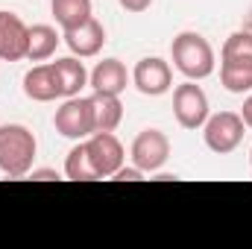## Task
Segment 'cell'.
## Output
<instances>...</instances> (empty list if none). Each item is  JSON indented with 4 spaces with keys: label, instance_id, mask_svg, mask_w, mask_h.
I'll list each match as a JSON object with an SVG mask.
<instances>
[{
    "label": "cell",
    "instance_id": "cell-1",
    "mask_svg": "<svg viewBox=\"0 0 252 249\" xmlns=\"http://www.w3.org/2000/svg\"><path fill=\"white\" fill-rule=\"evenodd\" d=\"M220 82L229 94L252 91V30H238L223 41Z\"/></svg>",
    "mask_w": 252,
    "mask_h": 249
},
{
    "label": "cell",
    "instance_id": "cell-2",
    "mask_svg": "<svg viewBox=\"0 0 252 249\" xmlns=\"http://www.w3.org/2000/svg\"><path fill=\"white\" fill-rule=\"evenodd\" d=\"M35 153H38V141L27 126H0V173L3 176H9V179L30 176V170L35 164Z\"/></svg>",
    "mask_w": 252,
    "mask_h": 249
},
{
    "label": "cell",
    "instance_id": "cell-3",
    "mask_svg": "<svg viewBox=\"0 0 252 249\" xmlns=\"http://www.w3.org/2000/svg\"><path fill=\"white\" fill-rule=\"evenodd\" d=\"M170 56H173V67L185 76V79H205L214 73V47L205 35L193 32V30H185L173 38L170 44Z\"/></svg>",
    "mask_w": 252,
    "mask_h": 249
},
{
    "label": "cell",
    "instance_id": "cell-4",
    "mask_svg": "<svg viewBox=\"0 0 252 249\" xmlns=\"http://www.w3.org/2000/svg\"><path fill=\"white\" fill-rule=\"evenodd\" d=\"M244 135H247V124L238 112H217V115H208V121L202 124V141L217 156L235 153Z\"/></svg>",
    "mask_w": 252,
    "mask_h": 249
},
{
    "label": "cell",
    "instance_id": "cell-5",
    "mask_svg": "<svg viewBox=\"0 0 252 249\" xmlns=\"http://www.w3.org/2000/svg\"><path fill=\"white\" fill-rule=\"evenodd\" d=\"M56 132L67 141H85L88 135H94V103L91 97H67L53 115Z\"/></svg>",
    "mask_w": 252,
    "mask_h": 249
},
{
    "label": "cell",
    "instance_id": "cell-6",
    "mask_svg": "<svg viewBox=\"0 0 252 249\" xmlns=\"http://www.w3.org/2000/svg\"><path fill=\"white\" fill-rule=\"evenodd\" d=\"M129 158H132V164H135L138 170H144V173H158V170L167 164V158H170V138H167L161 129L147 126V129H141V132L135 135V141H132V147H129Z\"/></svg>",
    "mask_w": 252,
    "mask_h": 249
},
{
    "label": "cell",
    "instance_id": "cell-7",
    "mask_svg": "<svg viewBox=\"0 0 252 249\" xmlns=\"http://www.w3.org/2000/svg\"><path fill=\"white\" fill-rule=\"evenodd\" d=\"M208 115H211L208 112V97L193 79L176 85V91H173V118H176V124L182 129H202Z\"/></svg>",
    "mask_w": 252,
    "mask_h": 249
},
{
    "label": "cell",
    "instance_id": "cell-8",
    "mask_svg": "<svg viewBox=\"0 0 252 249\" xmlns=\"http://www.w3.org/2000/svg\"><path fill=\"white\" fill-rule=\"evenodd\" d=\"M85 150L91 158V167L97 170L100 179H112L126 161L124 144L115 138V132H94L85 138Z\"/></svg>",
    "mask_w": 252,
    "mask_h": 249
},
{
    "label": "cell",
    "instance_id": "cell-9",
    "mask_svg": "<svg viewBox=\"0 0 252 249\" xmlns=\"http://www.w3.org/2000/svg\"><path fill=\"white\" fill-rule=\"evenodd\" d=\"M132 85L144 94V97H161L173 88V70L170 64L158 56H147L135 64L132 70Z\"/></svg>",
    "mask_w": 252,
    "mask_h": 249
},
{
    "label": "cell",
    "instance_id": "cell-10",
    "mask_svg": "<svg viewBox=\"0 0 252 249\" xmlns=\"http://www.w3.org/2000/svg\"><path fill=\"white\" fill-rule=\"evenodd\" d=\"M30 27L15 15L0 9V62H21L27 59Z\"/></svg>",
    "mask_w": 252,
    "mask_h": 249
},
{
    "label": "cell",
    "instance_id": "cell-11",
    "mask_svg": "<svg viewBox=\"0 0 252 249\" xmlns=\"http://www.w3.org/2000/svg\"><path fill=\"white\" fill-rule=\"evenodd\" d=\"M62 41L67 44V50L79 59H91L103 50L106 44V27L97 21V18H88L85 24L73 27V30H64L62 32Z\"/></svg>",
    "mask_w": 252,
    "mask_h": 249
},
{
    "label": "cell",
    "instance_id": "cell-12",
    "mask_svg": "<svg viewBox=\"0 0 252 249\" xmlns=\"http://www.w3.org/2000/svg\"><path fill=\"white\" fill-rule=\"evenodd\" d=\"M24 94L35 103H53L62 97V82L56 73V64H35L24 73Z\"/></svg>",
    "mask_w": 252,
    "mask_h": 249
},
{
    "label": "cell",
    "instance_id": "cell-13",
    "mask_svg": "<svg viewBox=\"0 0 252 249\" xmlns=\"http://www.w3.org/2000/svg\"><path fill=\"white\" fill-rule=\"evenodd\" d=\"M88 85L94 88V94H115L121 97L129 85V73L121 59H103L97 67L88 73Z\"/></svg>",
    "mask_w": 252,
    "mask_h": 249
},
{
    "label": "cell",
    "instance_id": "cell-14",
    "mask_svg": "<svg viewBox=\"0 0 252 249\" xmlns=\"http://www.w3.org/2000/svg\"><path fill=\"white\" fill-rule=\"evenodd\" d=\"M62 35L56 32V27L50 24H35L30 27V41H27V59L30 62H44L56 53Z\"/></svg>",
    "mask_w": 252,
    "mask_h": 249
},
{
    "label": "cell",
    "instance_id": "cell-15",
    "mask_svg": "<svg viewBox=\"0 0 252 249\" xmlns=\"http://www.w3.org/2000/svg\"><path fill=\"white\" fill-rule=\"evenodd\" d=\"M50 12L64 32V30H73V27L85 24L88 18H94V3L91 0H50Z\"/></svg>",
    "mask_w": 252,
    "mask_h": 249
},
{
    "label": "cell",
    "instance_id": "cell-16",
    "mask_svg": "<svg viewBox=\"0 0 252 249\" xmlns=\"http://www.w3.org/2000/svg\"><path fill=\"white\" fill-rule=\"evenodd\" d=\"M94 129L97 132H115L124 121V103L115 94H94Z\"/></svg>",
    "mask_w": 252,
    "mask_h": 249
},
{
    "label": "cell",
    "instance_id": "cell-17",
    "mask_svg": "<svg viewBox=\"0 0 252 249\" xmlns=\"http://www.w3.org/2000/svg\"><path fill=\"white\" fill-rule=\"evenodd\" d=\"M53 64H56V73L62 82V97H76L88 85V70L79 62V56H64V59H56Z\"/></svg>",
    "mask_w": 252,
    "mask_h": 249
},
{
    "label": "cell",
    "instance_id": "cell-18",
    "mask_svg": "<svg viewBox=\"0 0 252 249\" xmlns=\"http://www.w3.org/2000/svg\"><path fill=\"white\" fill-rule=\"evenodd\" d=\"M64 176L70 182H97V170L91 167V158H88V150H85V141H76V147L67 153L64 158Z\"/></svg>",
    "mask_w": 252,
    "mask_h": 249
},
{
    "label": "cell",
    "instance_id": "cell-19",
    "mask_svg": "<svg viewBox=\"0 0 252 249\" xmlns=\"http://www.w3.org/2000/svg\"><path fill=\"white\" fill-rule=\"evenodd\" d=\"M144 176H147V173H144V170H138V167L132 164V167H121L112 179H118V182H138V179H144Z\"/></svg>",
    "mask_w": 252,
    "mask_h": 249
},
{
    "label": "cell",
    "instance_id": "cell-20",
    "mask_svg": "<svg viewBox=\"0 0 252 249\" xmlns=\"http://www.w3.org/2000/svg\"><path fill=\"white\" fill-rule=\"evenodd\" d=\"M118 3H121V9L132 12V15H138V12H147V9L153 6V0H118Z\"/></svg>",
    "mask_w": 252,
    "mask_h": 249
},
{
    "label": "cell",
    "instance_id": "cell-21",
    "mask_svg": "<svg viewBox=\"0 0 252 249\" xmlns=\"http://www.w3.org/2000/svg\"><path fill=\"white\" fill-rule=\"evenodd\" d=\"M241 118H244V124L247 129H252V94L244 100V109H241Z\"/></svg>",
    "mask_w": 252,
    "mask_h": 249
},
{
    "label": "cell",
    "instance_id": "cell-22",
    "mask_svg": "<svg viewBox=\"0 0 252 249\" xmlns=\"http://www.w3.org/2000/svg\"><path fill=\"white\" fill-rule=\"evenodd\" d=\"M30 176H32V179H41V182H47V179H59L56 170H30Z\"/></svg>",
    "mask_w": 252,
    "mask_h": 249
},
{
    "label": "cell",
    "instance_id": "cell-23",
    "mask_svg": "<svg viewBox=\"0 0 252 249\" xmlns=\"http://www.w3.org/2000/svg\"><path fill=\"white\" fill-rule=\"evenodd\" d=\"M250 164H252V153H250Z\"/></svg>",
    "mask_w": 252,
    "mask_h": 249
}]
</instances>
